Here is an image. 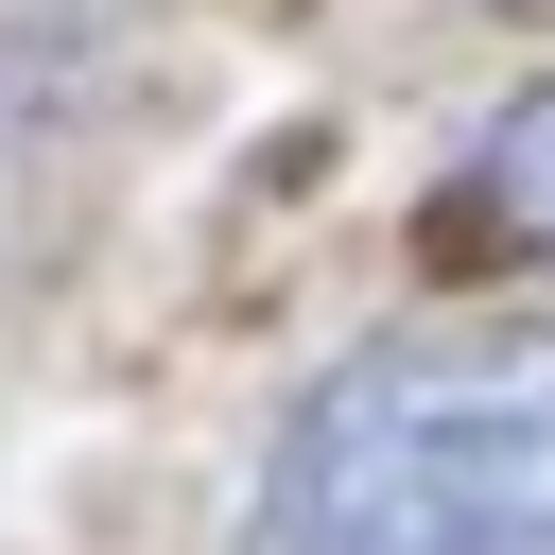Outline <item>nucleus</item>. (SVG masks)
Returning a JSON list of instances; mask_svg holds the SVG:
<instances>
[{
	"label": "nucleus",
	"mask_w": 555,
	"mask_h": 555,
	"mask_svg": "<svg viewBox=\"0 0 555 555\" xmlns=\"http://www.w3.org/2000/svg\"><path fill=\"white\" fill-rule=\"evenodd\" d=\"M243 555H555V312L347 347L278 416Z\"/></svg>",
	"instance_id": "nucleus-1"
},
{
	"label": "nucleus",
	"mask_w": 555,
	"mask_h": 555,
	"mask_svg": "<svg viewBox=\"0 0 555 555\" xmlns=\"http://www.w3.org/2000/svg\"><path fill=\"white\" fill-rule=\"evenodd\" d=\"M468 208H486L520 260H555V87L486 121V156H468Z\"/></svg>",
	"instance_id": "nucleus-2"
}]
</instances>
